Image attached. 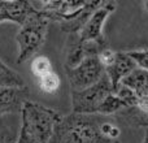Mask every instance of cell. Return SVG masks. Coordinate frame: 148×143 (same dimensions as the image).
I'll return each mask as SVG.
<instances>
[{
    "mask_svg": "<svg viewBox=\"0 0 148 143\" xmlns=\"http://www.w3.org/2000/svg\"><path fill=\"white\" fill-rule=\"evenodd\" d=\"M61 117L53 108L27 100L21 109V130L40 143H48Z\"/></svg>",
    "mask_w": 148,
    "mask_h": 143,
    "instance_id": "cell-2",
    "label": "cell"
},
{
    "mask_svg": "<svg viewBox=\"0 0 148 143\" xmlns=\"http://www.w3.org/2000/svg\"><path fill=\"white\" fill-rule=\"evenodd\" d=\"M100 131H101V134L105 138L110 139L112 142H116L121 135L120 126H118L117 124L112 122V121H107L105 118L101 121V124H100Z\"/></svg>",
    "mask_w": 148,
    "mask_h": 143,
    "instance_id": "cell-16",
    "label": "cell"
},
{
    "mask_svg": "<svg viewBox=\"0 0 148 143\" xmlns=\"http://www.w3.org/2000/svg\"><path fill=\"white\" fill-rule=\"evenodd\" d=\"M14 143H40V142L36 141V139H34L33 137H30L27 133H25L23 130H21L20 129L18 138H17V141H16Z\"/></svg>",
    "mask_w": 148,
    "mask_h": 143,
    "instance_id": "cell-18",
    "label": "cell"
},
{
    "mask_svg": "<svg viewBox=\"0 0 148 143\" xmlns=\"http://www.w3.org/2000/svg\"><path fill=\"white\" fill-rule=\"evenodd\" d=\"M144 130H146V133H144V138H143V142L142 143H148V126Z\"/></svg>",
    "mask_w": 148,
    "mask_h": 143,
    "instance_id": "cell-19",
    "label": "cell"
},
{
    "mask_svg": "<svg viewBox=\"0 0 148 143\" xmlns=\"http://www.w3.org/2000/svg\"><path fill=\"white\" fill-rule=\"evenodd\" d=\"M30 69H31V73H33L36 78H39V77L52 72L53 70V67H52L51 60L47 56H44V55H38V56H35L33 59V61H31Z\"/></svg>",
    "mask_w": 148,
    "mask_h": 143,
    "instance_id": "cell-15",
    "label": "cell"
},
{
    "mask_svg": "<svg viewBox=\"0 0 148 143\" xmlns=\"http://www.w3.org/2000/svg\"><path fill=\"white\" fill-rule=\"evenodd\" d=\"M30 96L26 86L0 87V116L21 113L23 104Z\"/></svg>",
    "mask_w": 148,
    "mask_h": 143,
    "instance_id": "cell-7",
    "label": "cell"
},
{
    "mask_svg": "<svg viewBox=\"0 0 148 143\" xmlns=\"http://www.w3.org/2000/svg\"><path fill=\"white\" fill-rule=\"evenodd\" d=\"M42 8L51 22H61L78 13L87 0H40Z\"/></svg>",
    "mask_w": 148,
    "mask_h": 143,
    "instance_id": "cell-6",
    "label": "cell"
},
{
    "mask_svg": "<svg viewBox=\"0 0 148 143\" xmlns=\"http://www.w3.org/2000/svg\"><path fill=\"white\" fill-rule=\"evenodd\" d=\"M113 91L114 87L107 73L92 86L82 90H70L72 112L82 115H97L103 100Z\"/></svg>",
    "mask_w": 148,
    "mask_h": 143,
    "instance_id": "cell-4",
    "label": "cell"
},
{
    "mask_svg": "<svg viewBox=\"0 0 148 143\" xmlns=\"http://www.w3.org/2000/svg\"><path fill=\"white\" fill-rule=\"evenodd\" d=\"M126 107H127L126 103L123 102V100L121 99L114 91H113V92H110L104 100H103L97 115L112 117V116H116L120 111H122L123 108H126Z\"/></svg>",
    "mask_w": 148,
    "mask_h": 143,
    "instance_id": "cell-12",
    "label": "cell"
},
{
    "mask_svg": "<svg viewBox=\"0 0 148 143\" xmlns=\"http://www.w3.org/2000/svg\"><path fill=\"white\" fill-rule=\"evenodd\" d=\"M25 86L23 78L0 59V87Z\"/></svg>",
    "mask_w": 148,
    "mask_h": 143,
    "instance_id": "cell-13",
    "label": "cell"
},
{
    "mask_svg": "<svg viewBox=\"0 0 148 143\" xmlns=\"http://www.w3.org/2000/svg\"><path fill=\"white\" fill-rule=\"evenodd\" d=\"M114 9L112 8H99L91 14V17L87 20V22L83 25V28L79 30V35L86 42H107L103 34L105 21L108 20Z\"/></svg>",
    "mask_w": 148,
    "mask_h": 143,
    "instance_id": "cell-8",
    "label": "cell"
},
{
    "mask_svg": "<svg viewBox=\"0 0 148 143\" xmlns=\"http://www.w3.org/2000/svg\"><path fill=\"white\" fill-rule=\"evenodd\" d=\"M65 72L70 90H82L96 83L105 74V67L99 56H88L77 67L66 68Z\"/></svg>",
    "mask_w": 148,
    "mask_h": 143,
    "instance_id": "cell-5",
    "label": "cell"
},
{
    "mask_svg": "<svg viewBox=\"0 0 148 143\" xmlns=\"http://www.w3.org/2000/svg\"><path fill=\"white\" fill-rule=\"evenodd\" d=\"M35 9L36 8L30 0H17V1L0 0V23L12 22L20 26Z\"/></svg>",
    "mask_w": 148,
    "mask_h": 143,
    "instance_id": "cell-9",
    "label": "cell"
},
{
    "mask_svg": "<svg viewBox=\"0 0 148 143\" xmlns=\"http://www.w3.org/2000/svg\"><path fill=\"white\" fill-rule=\"evenodd\" d=\"M107 116L69 113L62 115L48 143H114L100 131Z\"/></svg>",
    "mask_w": 148,
    "mask_h": 143,
    "instance_id": "cell-1",
    "label": "cell"
},
{
    "mask_svg": "<svg viewBox=\"0 0 148 143\" xmlns=\"http://www.w3.org/2000/svg\"><path fill=\"white\" fill-rule=\"evenodd\" d=\"M5 1H17V0H5Z\"/></svg>",
    "mask_w": 148,
    "mask_h": 143,
    "instance_id": "cell-20",
    "label": "cell"
},
{
    "mask_svg": "<svg viewBox=\"0 0 148 143\" xmlns=\"http://www.w3.org/2000/svg\"><path fill=\"white\" fill-rule=\"evenodd\" d=\"M130 56L135 60L136 65L144 70H148V50H134L127 51Z\"/></svg>",
    "mask_w": 148,
    "mask_h": 143,
    "instance_id": "cell-17",
    "label": "cell"
},
{
    "mask_svg": "<svg viewBox=\"0 0 148 143\" xmlns=\"http://www.w3.org/2000/svg\"><path fill=\"white\" fill-rule=\"evenodd\" d=\"M60 83H61L60 77L55 70L49 72V73L38 78L39 89L43 92H46V94H55V92H57V90L60 89Z\"/></svg>",
    "mask_w": 148,
    "mask_h": 143,
    "instance_id": "cell-14",
    "label": "cell"
},
{
    "mask_svg": "<svg viewBox=\"0 0 148 143\" xmlns=\"http://www.w3.org/2000/svg\"><path fill=\"white\" fill-rule=\"evenodd\" d=\"M64 55H65V64H64L65 69L77 67L86 57L92 56L90 54L88 44L81 38L79 33L68 34L66 43H65V48H64Z\"/></svg>",
    "mask_w": 148,
    "mask_h": 143,
    "instance_id": "cell-10",
    "label": "cell"
},
{
    "mask_svg": "<svg viewBox=\"0 0 148 143\" xmlns=\"http://www.w3.org/2000/svg\"><path fill=\"white\" fill-rule=\"evenodd\" d=\"M135 68H138V65L127 51H117L114 61L105 68V73L108 74L113 83V87L116 89L122 82V79L129 76Z\"/></svg>",
    "mask_w": 148,
    "mask_h": 143,
    "instance_id": "cell-11",
    "label": "cell"
},
{
    "mask_svg": "<svg viewBox=\"0 0 148 143\" xmlns=\"http://www.w3.org/2000/svg\"><path fill=\"white\" fill-rule=\"evenodd\" d=\"M51 20L42 9L36 8L20 25L17 42V63H23L40 51L48 33Z\"/></svg>",
    "mask_w": 148,
    "mask_h": 143,
    "instance_id": "cell-3",
    "label": "cell"
}]
</instances>
